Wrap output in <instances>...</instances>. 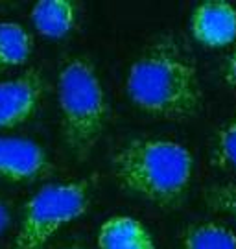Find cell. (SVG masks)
Segmentation results:
<instances>
[{
  "label": "cell",
  "mask_w": 236,
  "mask_h": 249,
  "mask_svg": "<svg viewBox=\"0 0 236 249\" xmlns=\"http://www.w3.org/2000/svg\"><path fill=\"white\" fill-rule=\"evenodd\" d=\"M126 90L139 109L159 118L183 120L201 109L196 65L172 37L153 43L133 63Z\"/></svg>",
  "instance_id": "obj_1"
},
{
  "label": "cell",
  "mask_w": 236,
  "mask_h": 249,
  "mask_svg": "<svg viewBox=\"0 0 236 249\" xmlns=\"http://www.w3.org/2000/svg\"><path fill=\"white\" fill-rule=\"evenodd\" d=\"M113 166L129 192L159 207H175L188 190L194 159L186 146L174 141L137 139L114 155Z\"/></svg>",
  "instance_id": "obj_2"
},
{
  "label": "cell",
  "mask_w": 236,
  "mask_h": 249,
  "mask_svg": "<svg viewBox=\"0 0 236 249\" xmlns=\"http://www.w3.org/2000/svg\"><path fill=\"white\" fill-rule=\"evenodd\" d=\"M65 142L79 160L91 155L107 122V102L94 65L87 57H72L57 80Z\"/></svg>",
  "instance_id": "obj_3"
},
{
  "label": "cell",
  "mask_w": 236,
  "mask_h": 249,
  "mask_svg": "<svg viewBox=\"0 0 236 249\" xmlns=\"http://www.w3.org/2000/svg\"><path fill=\"white\" fill-rule=\"evenodd\" d=\"M89 192L87 181L54 183L39 188L24 207L15 249H43L61 227L87 211Z\"/></svg>",
  "instance_id": "obj_4"
},
{
  "label": "cell",
  "mask_w": 236,
  "mask_h": 249,
  "mask_svg": "<svg viewBox=\"0 0 236 249\" xmlns=\"http://www.w3.org/2000/svg\"><path fill=\"white\" fill-rule=\"evenodd\" d=\"M43 92V76L35 69L13 80L0 81V129H11L28 122L37 113Z\"/></svg>",
  "instance_id": "obj_5"
},
{
  "label": "cell",
  "mask_w": 236,
  "mask_h": 249,
  "mask_svg": "<svg viewBox=\"0 0 236 249\" xmlns=\"http://www.w3.org/2000/svg\"><path fill=\"white\" fill-rule=\"evenodd\" d=\"M50 172L52 162L43 146L20 137H0V179L30 183Z\"/></svg>",
  "instance_id": "obj_6"
},
{
  "label": "cell",
  "mask_w": 236,
  "mask_h": 249,
  "mask_svg": "<svg viewBox=\"0 0 236 249\" xmlns=\"http://www.w3.org/2000/svg\"><path fill=\"white\" fill-rule=\"evenodd\" d=\"M190 32L200 45L209 48L233 45L236 41V8L223 0L198 4L190 17Z\"/></svg>",
  "instance_id": "obj_7"
},
{
  "label": "cell",
  "mask_w": 236,
  "mask_h": 249,
  "mask_svg": "<svg viewBox=\"0 0 236 249\" xmlns=\"http://www.w3.org/2000/svg\"><path fill=\"white\" fill-rule=\"evenodd\" d=\"M100 249H155L148 229L131 216H113L98 231Z\"/></svg>",
  "instance_id": "obj_8"
},
{
  "label": "cell",
  "mask_w": 236,
  "mask_h": 249,
  "mask_svg": "<svg viewBox=\"0 0 236 249\" xmlns=\"http://www.w3.org/2000/svg\"><path fill=\"white\" fill-rule=\"evenodd\" d=\"M78 9L70 0H41L32 8V22L41 36L63 39L76 26Z\"/></svg>",
  "instance_id": "obj_9"
},
{
  "label": "cell",
  "mask_w": 236,
  "mask_h": 249,
  "mask_svg": "<svg viewBox=\"0 0 236 249\" xmlns=\"http://www.w3.org/2000/svg\"><path fill=\"white\" fill-rule=\"evenodd\" d=\"M32 53V36L17 22H0V71L18 67Z\"/></svg>",
  "instance_id": "obj_10"
},
{
  "label": "cell",
  "mask_w": 236,
  "mask_h": 249,
  "mask_svg": "<svg viewBox=\"0 0 236 249\" xmlns=\"http://www.w3.org/2000/svg\"><path fill=\"white\" fill-rule=\"evenodd\" d=\"M183 249H236V232L221 223H196L184 232Z\"/></svg>",
  "instance_id": "obj_11"
},
{
  "label": "cell",
  "mask_w": 236,
  "mask_h": 249,
  "mask_svg": "<svg viewBox=\"0 0 236 249\" xmlns=\"http://www.w3.org/2000/svg\"><path fill=\"white\" fill-rule=\"evenodd\" d=\"M214 162L219 168L236 170V115L229 120L216 137Z\"/></svg>",
  "instance_id": "obj_12"
},
{
  "label": "cell",
  "mask_w": 236,
  "mask_h": 249,
  "mask_svg": "<svg viewBox=\"0 0 236 249\" xmlns=\"http://www.w3.org/2000/svg\"><path fill=\"white\" fill-rule=\"evenodd\" d=\"M207 197H209V203L214 209H218L221 213L233 216L236 220V185H225V187L210 188Z\"/></svg>",
  "instance_id": "obj_13"
},
{
  "label": "cell",
  "mask_w": 236,
  "mask_h": 249,
  "mask_svg": "<svg viewBox=\"0 0 236 249\" xmlns=\"http://www.w3.org/2000/svg\"><path fill=\"white\" fill-rule=\"evenodd\" d=\"M223 76H225V81H227L229 85H235V87H236V46L233 48L231 55L227 57Z\"/></svg>",
  "instance_id": "obj_14"
},
{
  "label": "cell",
  "mask_w": 236,
  "mask_h": 249,
  "mask_svg": "<svg viewBox=\"0 0 236 249\" xmlns=\"http://www.w3.org/2000/svg\"><path fill=\"white\" fill-rule=\"evenodd\" d=\"M9 223H11V214H9L8 205L0 199V234L6 232V229L9 227Z\"/></svg>",
  "instance_id": "obj_15"
},
{
  "label": "cell",
  "mask_w": 236,
  "mask_h": 249,
  "mask_svg": "<svg viewBox=\"0 0 236 249\" xmlns=\"http://www.w3.org/2000/svg\"><path fill=\"white\" fill-rule=\"evenodd\" d=\"M70 249H76V248H70Z\"/></svg>",
  "instance_id": "obj_16"
}]
</instances>
